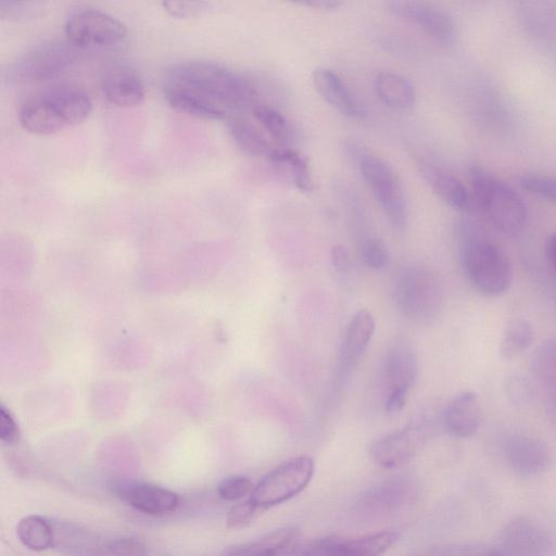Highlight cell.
<instances>
[{"mask_svg":"<svg viewBox=\"0 0 556 556\" xmlns=\"http://www.w3.org/2000/svg\"><path fill=\"white\" fill-rule=\"evenodd\" d=\"M383 369L384 409L389 414H395L404 407L418 376V361L415 351L406 343H397L389 351Z\"/></svg>","mask_w":556,"mask_h":556,"instance_id":"12","label":"cell"},{"mask_svg":"<svg viewBox=\"0 0 556 556\" xmlns=\"http://www.w3.org/2000/svg\"><path fill=\"white\" fill-rule=\"evenodd\" d=\"M294 3L319 11H333L343 4V2L339 0H304Z\"/></svg>","mask_w":556,"mask_h":556,"instance_id":"42","label":"cell"},{"mask_svg":"<svg viewBox=\"0 0 556 556\" xmlns=\"http://www.w3.org/2000/svg\"><path fill=\"white\" fill-rule=\"evenodd\" d=\"M374 88L379 100L393 110L409 109L416 98L413 84L403 75L383 71L377 74Z\"/></svg>","mask_w":556,"mask_h":556,"instance_id":"26","label":"cell"},{"mask_svg":"<svg viewBox=\"0 0 556 556\" xmlns=\"http://www.w3.org/2000/svg\"><path fill=\"white\" fill-rule=\"evenodd\" d=\"M250 114L273 139L279 143H287L291 138V127L285 116L277 110L257 103Z\"/></svg>","mask_w":556,"mask_h":556,"instance_id":"31","label":"cell"},{"mask_svg":"<svg viewBox=\"0 0 556 556\" xmlns=\"http://www.w3.org/2000/svg\"><path fill=\"white\" fill-rule=\"evenodd\" d=\"M313 85L320 97L342 115L362 118L364 110L344 81L328 68H316Z\"/></svg>","mask_w":556,"mask_h":556,"instance_id":"22","label":"cell"},{"mask_svg":"<svg viewBox=\"0 0 556 556\" xmlns=\"http://www.w3.org/2000/svg\"><path fill=\"white\" fill-rule=\"evenodd\" d=\"M534 371L552 392L556 405V341L546 342L540 348L534 358Z\"/></svg>","mask_w":556,"mask_h":556,"instance_id":"32","label":"cell"},{"mask_svg":"<svg viewBox=\"0 0 556 556\" xmlns=\"http://www.w3.org/2000/svg\"><path fill=\"white\" fill-rule=\"evenodd\" d=\"M546 256L548 262L556 274V232H554L546 243Z\"/></svg>","mask_w":556,"mask_h":556,"instance_id":"43","label":"cell"},{"mask_svg":"<svg viewBox=\"0 0 556 556\" xmlns=\"http://www.w3.org/2000/svg\"><path fill=\"white\" fill-rule=\"evenodd\" d=\"M116 494L128 506L151 516L174 511L179 505V495L150 482H125L118 484Z\"/></svg>","mask_w":556,"mask_h":556,"instance_id":"17","label":"cell"},{"mask_svg":"<svg viewBox=\"0 0 556 556\" xmlns=\"http://www.w3.org/2000/svg\"><path fill=\"white\" fill-rule=\"evenodd\" d=\"M504 456L508 467L518 476L530 478L544 472L551 464L547 446L536 438L517 433L507 438Z\"/></svg>","mask_w":556,"mask_h":556,"instance_id":"15","label":"cell"},{"mask_svg":"<svg viewBox=\"0 0 556 556\" xmlns=\"http://www.w3.org/2000/svg\"><path fill=\"white\" fill-rule=\"evenodd\" d=\"M104 556H147L144 542L136 536L106 540Z\"/></svg>","mask_w":556,"mask_h":556,"instance_id":"35","label":"cell"},{"mask_svg":"<svg viewBox=\"0 0 556 556\" xmlns=\"http://www.w3.org/2000/svg\"><path fill=\"white\" fill-rule=\"evenodd\" d=\"M163 9L177 18H189L207 12L212 3L207 1H163Z\"/></svg>","mask_w":556,"mask_h":556,"instance_id":"38","label":"cell"},{"mask_svg":"<svg viewBox=\"0 0 556 556\" xmlns=\"http://www.w3.org/2000/svg\"><path fill=\"white\" fill-rule=\"evenodd\" d=\"M331 262L338 271H346L351 265L348 250L342 245H334L331 249Z\"/></svg>","mask_w":556,"mask_h":556,"instance_id":"40","label":"cell"},{"mask_svg":"<svg viewBox=\"0 0 556 556\" xmlns=\"http://www.w3.org/2000/svg\"><path fill=\"white\" fill-rule=\"evenodd\" d=\"M460 261L471 287L484 296L505 293L513 281L508 255L471 225L460 227Z\"/></svg>","mask_w":556,"mask_h":556,"instance_id":"3","label":"cell"},{"mask_svg":"<svg viewBox=\"0 0 556 556\" xmlns=\"http://www.w3.org/2000/svg\"><path fill=\"white\" fill-rule=\"evenodd\" d=\"M535 338L533 325L526 318L511 320L501 340L500 355L504 359H513L526 352Z\"/></svg>","mask_w":556,"mask_h":556,"instance_id":"30","label":"cell"},{"mask_svg":"<svg viewBox=\"0 0 556 556\" xmlns=\"http://www.w3.org/2000/svg\"><path fill=\"white\" fill-rule=\"evenodd\" d=\"M375 319L367 309H359L352 317L340 351V369L348 372L366 351L375 333Z\"/></svg>","mask_w":556,"mask_h":556,"instance_id":"24","label":"cell"},{"mask_svg":"<svg viewBox=\"0 0 556 556\" xmlns=\"http://www.w3.org/2000/svg\"><path fill=\"white\" fill-rule=\"evenodd\" d=\"M298 531L294 528H281L266 535L230 548L226 556H285L295 549Z\"/></svg>","mask_w":556,"mask_h":556,"instance_id":"25","label":"cell"},{"mask_svg":"<svg viewBox=\"0 0 556 556\" xmlns=\"http://www.w3.org/2000/svg\"><path fill=\"white\" fill-rule=\"evenodd\" d=\"M18 435L17 426L8 410L0 408V438L7 443H12Z\"/></svg>","mask_w":556,"mask_h":556,"instance_id":"39","label":"cell"},{"mask_svg":"<svg viewBox=\"0 0 556 556\" xmlns=\"http://www.w3.org/2000/svg\"><path fill=\"white\" fill-rule=\"evenodd\" d=\"M127 33L122 21L99 9L75 11L64 24L65 39L76 49L113 47L123 42Z\"/></svg>","mask_w":556,"mask_h":556,"instance_id":"7","label":"cell"},{"mask_svg":"<svg viewBox=\"0 0 556 556\" xmlns=\"http://www.w3.org/2000/svg\"><path fill=\"white\" fill-rule=\"evenodd\" d=\"M469 179L472 202L494 227L509 236L522 231L527 205L509 184L480 166L470 168Z\"/></svg>","mask_w":556,"mask_h":556,"instance_id":"4","label":"cell"},{"mask_svg":"<svg viewBox=\"0 0 556 556\" xmlns=\"http://www.w3.org/2000/svg\"><path fill=\"white\" fill-rule=\"evenodd\" d=\"M92 106L83 89L54 86L26 99L20 108L18 121L27 132L46 136L83 123Z\"/></svg>","mask_w":556,"mask_h":556,"instance_id":"2","label":"cell"},{"mask_svg":"<svg viewBox=\"0 0 556 556\" xmlns=\"http://www.w3.org/2000/svg\"><path fill=\"white\" fill-rule=\"evenodd\" d=\"M168 104L203 119H229L250 112L257 91L244 76L222 64L192 60L173 64L163 77Z\"/></svg>","mask_w":556,"mask_h":556,"instance_id":"1","label":"cell"},{"mask_svg":"<svg viewBox=\"0 0 556 556\" xmlns=\"http://www.w3.org/2000/svg\"><path fill=\"white\" fill-rule=\"evenodd\" d=\"M54 529V547L67 556H104L106 540L79 525L51 520Z\"/></svg>","mask_w":556,"mask_h":556,"instance_id":"21","label":"cell"},{"mask_svg":"<svg viewBox=\"0 0 556 556\" xmlns=\"http://www.w3.org/2000/svg\"><path fill=\"white\" fill-rule=\"evenodd\" d=\"M77 51L66 39L40 43L17 59L11 74L17 81L51 79L71 67Z\"/></svg>","mask_w":556,"mask_h":556,"instance_id":"9","label":"cell"},{"mask_svg":"<svg viewBox=\"0 0 556 556\" xmlns=\"http://www.w3.org/2000/svg\"><path fill=\"white\" fill-rule=\"evenodd\" d=\"M261 513L263 510L248 498L230 507L226 516L227 527L229 529H243Z\"/></svg>","mask_w":556,"mask_h":556,"instance_id":"37","label":"cell"},{"mask_svg":"<svg viewBox=\"0 0 556 556\" xmlns=\"http://www.w3.org/2000/svg\"><path fill=\"white\" fill-rule=\"evenodd\" d=\"M101 89L105 99L119 108H132L146 98L139 73L127 64H114L103 73Z\"/></svg>","mask_w":556,"mask_h":556,"instance_id":"18","label":"cell"},{"mask_svg":"<svg viewBox=\"0 0 556 556\" xmlns=\"http://www.w3.org/2000/svg\"><path fill=\"white\" fill-rule=\"evenodd\" d=\"M227 124L232 139L242 151L252 156L269 160L276 148L245 114L230 117Z\"/></svg>","mask_w":556,"mask_h":556,"instance_id":"27","label":"cell"},{"mask_svg":"<svg viewBox=\"0 0 556 556\" xmlns=\"http://www.w3.org/2000/svg\"><path fill=\"white\" fill-rule=\"evenodd\" d=\"M493 549L495 556H553L555 541L535 521L516 516L505 523Z\"/></svg>","mask_w":556,"mask_h":556,"instance_id":"10","label":"cell"},{"mask_svg":"<svg viewBox=\"0 0 556 556\" xmlns=\"http://www.w3.org/2000/svg\"><path fill=\"white\" fill-rule=\"evenodd\" d=\"M397 538L399 534L394 531L356 536H325L299 548L295 556H380Z\"/></svg>","mask_w":556,"mask_h":556,"instance_id":"11","label":"cell"},{"mask_svg":"<svg viewBox=\"0 0 556 556\" xmlns=\"http://www.w3.org/2000/svg\"><path fill=\"white\" fill-rule=\"evenodd\" d=\"M389 10L420 27L437 41L448 43L455 36V24L443 10L418 1H389Z\"/></svg>","mask_w":556,"mask_h":556,"instance_id":"16","label":"cell"},{"mask_svg":"<svg viewBox=\"0 0 556 556\" xmlns=\"http://www.w3.org/2000/svg\"><path fill=\"white\" fill-rule=\"evenodd\" d=\"M359 169L389 223L394 229L402 230L406 225L407 211L397 175L383 160L371 154L359 157Z\"/></svg>","mask_w":556,"mask_h":556,"instance_id":"8","label":"cell"},{"mask_svg":"<svg viewBox=\"0 0 556 556\" xmlns=\"http://www.w3.org/2000/svg\"><path fill=\"white\" fill-rule=\"evenodd\" d=\"M417 495L416 483L406 477H394L363 493L353 507L361 519H379L413 502Z\"/></svg>","mask_w":556,"mask_h":556,"instance_id":"13","label":"cell"},{"mask_svg":"<svg viewBox=\"0 0 556 556\" xmlns=\"http://www.w3.org/2000/svg\"><path fill=\"white\" fill-rule=\"evenodd\" d=\"M29 2L21 1H1L0 2V16L4 17H16L20 16L25 9L27 10Z\"/></svg>","mask_w":556,"mask_h":556,"instance_id":"41","label":"cell"},{"mask_svg":"<svg viewBox=\"0 0 556 556\" xmlns=\"http://www.w3.org/2000/svg\"><path fill=\"white\" fill-rule=\"evenodd\" d=\"M429 432L426 424H414L377 441L370 451L372 459L384 468L408 462L421 447Z\"/></svg>","mask_w":556,"mask_h":556,"instance_id":"14","label":"cell"},{"mask_svg":"<svg viewBox=\"0 0 556 556\" xmlns=\"http://www.w3.org/2000/svg\"><path fill=\"white\" fill-rule=\"evenodd\" d=\"M418 168L424 180L443 202L458 211L471 208V193L454 174L424 161L418 164Z\"/></svg>","mask_w":556,"mask_h":556,"instance_id":"20","label":"cell"},{"mask_svg":"<svg viewBox=\"0 0 556 556\" xmlns=\"http://www.w3.org/2000/svg\"><path fill=\"white\" fill-rule=\"evenodd\" d=\"M527 191L556 204V176L540 173H523L518 177Z\"/></svg>","mask_w":556,"mask_h":556,"instance_id":"33","label":"cell"},{"mask_svg":"<svg viewBox=\"0 0 556 556\" xmlns=\"http://www.w3.org/2000/svg\"><path fill=\"white\" fill-rule=\"evenodd\" d=\"M315 463L308 456L290 458L265 475L253 488L249 500L263 511L289 501L311 482Z\"/></svg>","mask_w":556,"mask_h":556,"instance_id":"6","label":"cell"},{"mask_svg":"<svg viewBox=\"0 0 556 556\" xmlns=\"http://www.w3.org/2000/svg\"><path fill=\"white\" fill-rule=\"evenodd\" d=\"M361 255L363 262L374 269H382L390 263L388 247L377 237L367 238L362 242Z\"/></svg>","mask_w":556,"mask_h":556,"instance_id":"34","label":"cell"},{"mask_svg":"<svg viewBox=\"0 0 556 556\" xmlns=\"http://www.w3.org/2000/svg\"><path fill=\"white\" fill-rule=\"evenodd\" d=\"M516 13L523 30L541 43L556 42V2L549 0L518 1Z\"/></svg>","mask_w":556,"mask_h":556,"instance_id":"19","label":"cell"},{"mask_svg":"<svg viewBox=\"0 0 556 556\" xmlns=\"http://www.w3.org/2000/svg\"><path fill=\"white\" fill-rule=\"evenodd\" d=\"M481 421V407L477 394L464 391L454 396L443 412L446 430L458 438L471 437Z\"/></svg>","mask_w":556,"mask_h":556,"instance_id":"23","label":"cell"},{"mask_svg":"<svg viewBox=\"0 0 556 556\" xmlns=\"http://www.w3.org/2000/svg\"><path fill=\"white\" fill-rule=\"evenodd\" d=\"M393 296L399 311L416 319H429L438 314L443 301L439 277L430 269L413 266L396 277Z\"/></svg>","mask_w":556,"mask_h":556,"instance_id":"5","label":"cell"},{"mask_svg":"<svg viewBox=\"0 0 556 556\" xmlns=\"http://www.w3.org/2000/svg\"><path fill=\"white\" fill-rule=\"evenodd\" d=\"M16 536L23 546L34 552H43L54 547L52 521L39 516L27 515L16 525Z\"/></svg>","mask_w":556,"mask_h":556,"instance_id":"28","label":"cell"},{"mask_svg":"<svg viewBox=\"0 0 556 556\" xmlns=\"http://www.w3.org/2000/svg\"><path fill=\"white\" fill-rule=\"evenodd\" d=\"M298 190L307 192L312 189L308 163L294 150L276 148L268 160Z\"/></svg>","mask_w":556,"mask_h":556,"instance_id":"29","label":"cell"},{"mask_svg":"<svg viewBox=\"0 0 556 556\" xmlns=\"http://www.w3.org/2000/svg\"><path fill=\"white\" fill-rule=\"evenodd\" d=\"M254 485L245 476H230L217 485V495L224 501H238L251 494Z\"/></svg>","mask_w":556,"mask_h":556,"instance_id":"36","label":"cell"}]
</instances>
